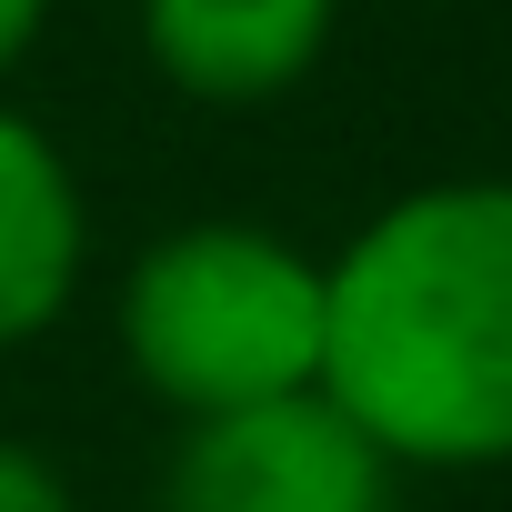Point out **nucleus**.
<instances>
[{"label": "nucleus", "mask_w": 512, "mask_h": 512, "mask_svg": "<svg viewBox=\"0 0 512 512\" xmlns=\"http://www.w3.org/2000/svg\"><path fill=\"white\" fill-rule=\"evenodd\" d=\"M41 21H51V0H0V81H11V71L31 61V41H41Z\"/></svg>", "instance_id": "obj_7"}, {"label": "nucleus", "mask_w": 512, "mask_h": 512, "mask_svg": "<svg viewBox=\"0 0 512 512\" xmlns=\"http://www.w3.org/2000/svg\"><path fill=\"white\" fill-rule=\"evenodd\" d=\"M342 0H141V51L191 101H282L332 51Z\"/></svg>", "instance_id": "obj_4"}, {"label": "nucleus", "mask_w": 512, "mask_h": 512, "mask_svg": "<svg viewBox=\"0 0 512 512\" xmlns=\"http://www.w3.org/2000/svg\"><path fill=\"white\" fill-rule=\"evenodd\" d=\"M81 262H91V201L71 151L0 101V352L71 312Z\"/></svg>", "instance_id": "obj_5"}, {"label": "nucleus", "mask_w": 512, "mask_h": 512, "mask_svg": "<svg viewBox=\"0 0 512 512\" xmlns=\"http://www.w3.org/2000/svg\"><path fill=\"white\" fill-rule=\"evenodd\" d=\"M322 402L392 472L512 462V181H422L322 262Z\"/></svg>", "instance_id": "obj_1"}, {"label": "nucleus", "mask_w": 512, "mask_h": 512, "mask_svg": "<svg viewBox=\"0 0 512 512\" xmlns=\"http://www.w3.org/2000/svg\"><path fill=\"white\" fill-rule=\"evenodd\" d=\"M0 512H81V492H71V472L41 442L0 432Z\"/></svg>", "instance_id": "obj_6"}, {"label": "nucleus", "mask_w": 512, "mask_h": 512, "mask_svg": "<svg viewBox=\"0 0 512 512\" xmlns=\"http://www.w3.org/2000/svg\"><path fill=\"white\" fill-rule=\"evenodd\" d=\"M161 512H392V462L322 392H292L262 412L181 422Z\"/></svg>", "instance_id": "obj_3"}, {"label": "nucleus", "mask_w": 512, "mask_h": 512, "mask_svg": "<svg viewBox=\"0 0 512 512\" xmlns=\"http://www.w3.org/2000/svg\"><path fill=\"white\" fill-rule=\"evenodd\" d=\"M121 352L181 422L322 392V262L262 221H181L121 272Z\"/></svg>", "instance_id": "obj_2"}]
</instances>
